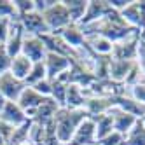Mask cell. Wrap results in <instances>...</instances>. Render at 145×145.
Listing matches in <instances>:
<instances>
[{
    "label": "cell",
    "instance_id": "obj_9",
    "mask_svg": "<svg viewBox=\"0 0 145 145\" xmlns=\"http://www.w3.org/2000/svg\"><path fill=\"white\" fill-rule=\"evenodd\" d=\"M18 19H19V23H21V26H23L26 35H37V37H40V35L51 33L47 25H46L44 16L40 14V12H37V11L30 12V14H26L23 18H18Z\"/></svg>",
    "mask_w": 145,
    "mask_h": 145
},
{
    "label": "cell",
    "instance_id": "obj_11",
    "mask_svg": "<svg viewBox=\"0 0 145 145\" xmlns=\"http://www.w3.org/2000/svg\"><path fill=\"white\" fill-rule=\"evenodd\" d=\"M110 11H112V9H110L107 0H89L86 14H84V18L80 19L79 26H88V25L96 23V21H100V19L105 18Z\"/></svg>",
    "mask_w": 145,
    "mask_h": 145
},
{
    "label": "cell",
    "instance_id": "obj_13",
    "mask_svg": "<svg viewBox=\"0 0 145 145\" xmlns=\"http://www.w3.org/2000/svg\"><path fill=\"white\" fill-rule=\"evenodd\" d=\"M135 63H137V61L114 59L110 56V61H108V79L112 82H116V84H122L124 86V82H126V79H128V75H129V72H131Z\"/></svg>",
    "mask_w": 145,
    "mask_h": 145
},
{
    "label": "cell",
    "instance_id": "obj_17",
    "mask_svg": "<svg viewBox=\"0 0 145 145\" xmlns=\"http://www.w3.org/2000/svg\"><path fill=\"white\" fill-rule=\"evenodd\" d=\"M0 121H4L7 124H11V126L18 128V126H21V124H25L28 121V117H26V114L19 108V105L16 101H7L4 110L0 112Z\"/></svg>",
    "mask_w": 145,
    "mask_h": 145
},
{
    "label": "cell",
    "instance_id": "obj_4",
    "mask_svg": "<svg viewBox=\"0 0 145 145\" xmlns=\"http://www.w3.org/2000/svg\"><path fill=\"white\" fill-rule=\"evenodd\" d=\"M25 82L16 79L11 72L0 75V93L4 95L7 101H18V98L21 96V93L25 91Z\"/></svg>",
    "mask_w": 145,
    "mask_h": 145
},
{
    "label": "cell",
    "instance_id": "obj_7",
    "mask_svg": "<svg viewBox=\"0 0 145 145\" xmlns=\"http://www.w3.org/2000/svg\"><path fill=\"white\" fill-rule=\"evenodd\" d=\"M138 33L126 39V40H121V42L114 44L112 58L114 59H122V61H137V56H138Z\"/></svg>",
    "mask_w": 145,
    "mask_h": 145
},
{
    "label": "cell",
    "instance_id": "obj_37",
    "mask_svg": "<svg viewBox=\"0 0 145 145\" xmlns=\"http://www.w3.org/2000/svg\"><path fill=\"white\" fill-rule=\"evenodd\" d=\"M122 145H124V143H122Z\"/></svg>",
    "mask_w": 145,
    "mask_h": 145
},
{
    "label": "cell",
    "instance_id": "obj_19",
    "mask_svg": "<svg viewBox=\"0 0 145 145\" xmlns=\"http://www.w3.org/2000/svg\"><path fill=\"white\" fill-rule=\"evenodd\" d=\"M84 103H86V93H84V89H80L75 84H68V88H67L65 108H70V110L84 108Z\"/></svg>",
    "mask_w": 145,
    "mask_h": 145
},
{
    "label": "cell",
    "instance_id": "obj_16",
    "mask_svg": "<svg viewBox=\"0 0 145 145\" xmlns=\"http://www.w3.org/2000/svg\"><path fill=\"white\" fill-rule=\"evenodd\" d=\"M110 114H112V119H114V131L121 133L122 137H126V135H128L135 126H137V122L140 121L138 117L131 116V114L122 112V110H119V108H116V107L110 110Z\"/></svg>",
    "mask_w": 145,
    "mask_h": 145
},
{
    "label": "cell",
    "instance_id": "obj_25",
    "mask_svg": "<svg viewBox=\"0 0 145 145\" xmlns=\"http://www.w3.org/2000/svg\"><path fill=\"white\" fill-rule=\"evenodd\" d=\"M12 5H14V11H16L18 18H23V16L35 11L33 0H12Z\"/></svg>",
    "mask_w": 145,
    "mask_h": 145
},
{
    "label": "cell",
    "instance_id": "obj_3",
    "mask_svg": "<svg viewBox=\"0 0 145 145\" xmlns=\"http://www.w3.org/2000/svg\"><path fill=\"white\" fill-rule=\"evenodd\" d=\"M72 61H75V59L67 58V56H61V54H54V53H47L46 58H44L47 79H49V80H54V79H58L59 75H63L65 72L70 70Z\"/></svg>",
    "mask_w": 145,
    "mask_h": 145
},
{
    "label": "cell",
    "instance_id": "obj_34",
    "mask_svg": "<svg viewBox=\"0 0 145 145\" xmlns=\"http://www.w3.org/2000/svg\"><path fill=\"white\" fill-rule=\"evenodd\" d=\"M7 105V100L4 98V95H2V93H0V112H2L4 110V107Z\"/></svg>",
    "mask_w": 145,
    "mask_h": 145
},
{
    "label": "cell",
    "instance_id": "obj_20",
    "mask_svg": "<svg viewBox=\"0 0 145 145\" xmlns=\"http://www.w3.org/2000/svg\"><path fill=\"white\" fill-rule=\"evenodd\" d=\"M88 2L89 0H63V5L67 7L70 21L74 25H79L80 19L84 18L86 9H88Z\"/></svg>",
    "mask_w": 145,
    "mask_h": 145
},
{
    "label": "cell",
    "instance_id": "obj_10",
    "mask_svg": "<svg viewBox=\"0 0 145 145\" xmlns=\"http://www.w3.org/2000/svg\"><path fill=\"white\" fill-rule=\"evenodd\" d=\"M46 100H47V98H44L42 95H39L35 89H32V88H25V91L21 93V96L18 98L16 103L19 105V108H21V110L26 114V117L32 119L33 114L37 112V108L42 105Z\"/></svg>",
    "mask_w": 145,
    "mask_h": 145
},
{
    "label": "cell",
    "instance_id": "obj_12",
    "mask_svg": "<svg viewBox=\"0 0 145 145\" xmlns=\"http://www.w3.org/2000/svg\"><path fill=\"white\" fill-rule=\"evenodd\" d=\"M68 145H96V124L95 119L88 117L84 122L77 128L74 138Z\"/></svg>",
    "mask_w": 145,
    "mask_h": 145
},
{
    "label": "cell",
    "instance_id": "obj_36",
    "mask_svg": "<svg viewBox=\"0 0 145 145\" xmlns=\"http://www.w3.org/2000/svg\"><path fill=\"white\" fill-rule=\"evenodd\" d=\"M140 122H142V124H143V128H145V116H143V117H142V119H140Z\"/></svg>",
    "mask_w": 145,
    "mask_h": 145
},
{
    "label": "cell",
    "instance_id": "obj_26",
    "mask_svg": "<svg viewBox=\"0 0 145 145\" xmlns=\"http://www.w3.org/2000/svg\"><path fill=\"white\" fill-rule=\"evenodd\" d=\"M137 63L142 70V74L145 75V28L140 30L138 33V56H137Z\"/></svg>",
    "mask_w": 145,
    "mask_h": 145
},
{
    "label": "cell",
    "instance_id": "obj_23",
    "mask_svg": "<svg viewBox=\"0 0 145 145\" xmlns=\"http://www.w3.org/2000/svg\"><path fill=\"white\" fill-rule=\"evenodd\" d=\"M44 79H47L46 65H44V61H39V63H33L32 70H30V74H28V77L25 79V86L26 88H32V86L37 84V82L44 80Z\"/></svg>",
    "mask_w": 145,
    "mask_h": 145
},
{
    "label": "cell",
    "instance_id": "obj_24",
    "mask_svg": "<svg viewBox=\"0 0 145 145\" xmlns=\"http://www.w3.org/2000/svg\"><path fill=\"white\" fill-rule=\"evenodd\" d=\"M124 145H145V128L140 121L137 122V126L124 137Z\"/></svg>",
    "mask_w": 145,
    "mask_h": 145
},
{
    "label": "cell",
    "instance_id": "obj_30",
    "mask_svg": "<svg viewBox=\"0 0 145 145\" xmlns=\"http://www.w3.org/2000/svg\"><path fill=\"white\" fill-rule=\"evenodd\" d=\"M14 18H2L0 19V44H5V40L11 32V23Z\"/></svg>",
    "mask_w": 145,
    "mask_h": 145
},
{
    "label": "cell",
    "instance_id": "obj_8",
    "mask_svg": "<svg viewBox=\"0 0 145 145\" xmlns=\"http://www.w3.org/2000/svg\"><path fill=\"white\" fill-rule=\"evenodd\" d=\"M56 35H59L61 40H63L70 49H74L75 53H80L82 49H86V37H84V32H82V28L79 25L72 23L67 28L56 32Z\"/></svg>",
    "mask_w": 145,
    "mask_h": 145
},
{
    "label": "cell",
    "instance_id": "obj_5",
    "mask_svg": "<svg viewBox=\"0 0 145 145\" xmlns=\"http://www.w3.org/2000/svg\"><path fill=\"white\" fill-rule=\"evenodd\" d=\"M21 54L26 56L32 63H39V61H44V58L47 54V49H46V46H44V42H42L40 37H37V35H25Z\"/></svg>",
    "mask_w": 145,
    "mask_h": 145
},
{
    "label": "cell",
    "instance_id": "obj_18",
    "mask_svg": "<svg viewBox=\"0 0 145 145\" xmlns=\"http://www.w3.org/2000/svg\"><path fill=\"white\" fill-rule=\"evenodd\" d=\"M32 67H33V63H32V61H30L26 56L18 54V56H14V58L11 59V67H9V72H11V74H12L16 79H19V80L25 82V79L28 77Z\"/></svg>",
    "mask_w": 145,
    "mask_h": 145
},
{
    "label": "cell",
    "instance_id": "obj_33",
    "mask_svg": "<svg viewBox=\"0 0 145 145\" xmlns=\"http://www.w3.org/2000/svg\"><path fill=\"white\" fill-rule=\"evenodd\" d=\"M14 126H11V124H7L4 121H0V135H2V138L5 140V145L9 143V140L12 138V135H14Z\"/></svg>",
    "mask_w": 145,
    "mask_h": 145
},
{
    "label": "cell",
    "instance_id": "obj_28",
    "mask_svg": "<svg viewBox=\"0 0 145 145\" xmlns=\"http://www.w3.org/2000/svg\"><path fill=\"white\" fill-rule=\"evenodd\" d=\"M122 143H124V137L117 131H112L105 138L98 140V145H122Z\"/></svg>",
    "mask_w": 145,
    "mask_h": 145
},
{
    "label": "cell",
    "instance_id": "obj_21",
    "mask_svg": "<svg viewBox=\"0 0 145 145\" xmlns=\"http://www.w3.org/2000/svg\"><path fill=\"white\" fill-rule=\"evenodd\" d=\"M95 124H96V143H98V140L105 138L107 135H110L114 131V119H112V114L110 112L95 117Z\"/></svg>",
    "mask_w": 145,
    "mask_h": 145
},
{
    "label": "cell",
    "instance_id": "obj_35",
    "mask_svg": "<svg viewBox=\"0 0 145 145\" xmlns=\"http://www.w3.org/2000/svg\"><path fill=\"white\" fill-rule=\"evenodd\" d=\"M0 145H5V140L2 138V135H0Z\"/></svg>",
    "mask_w": 145,
    "mask_h": 145
},
{
    "label": "cell",
    "instance_id": "obj_1",
    "mask_svg": "<svg viewBox=\"0 0 145 145\" xmlns=\"http://www.w3.org/2000/svg\"><path fill=\"white\" fill-rule=\"evenodd\" d=\"M88 112L84 108H59L54 116V129H56V138L59 143L68 145L70 140L74 138V135L77 131V128L82 122L88 119Z\"/></svg>",
    "mask_w": 145,
    "mask_h": 145
},
{
    "label": "cell",
    "instance_id": "obj_31",
    "mask_svg": "<svg viewBox=\"0 0 145 145\" xmlns=\"http://www.w3.org/2000/svg\"><path fill=\"white\" fill-rule=\"evenodd\" d=\"M11 56L7 54V51L4 47V44H0V75L9 72V67H11Z\"/></svg>",
    "mask_w": 145,
    "mask_h": 145
},
{
    "label": "cell",
    "instance_id": "obj_27",
    "mask_svg": "<svg viewBox=\"0 0 145 145\" xmlns=\"http://www.w3.org/2000/svg\"><path fill=\"white\" fill-rule=\"evenodd\" d=\"M129 96L133 100H137L138 103H142V105H145V80H140L138 84L129 88Z\"/></svg>",
    "mask_w": 145,
    "mask_h": 145
},
{
    "label": "cell",
    "instance_id": "obj_22",
    "mask_svg": "<svg viewBox=\"0 0 145 145\" xmlns=\"http://www.w3.org/2000/svg\"><path fill=\"white\" fill-rule=\"evenodd\" d=\"M67 88L68 84L63 80H51V100H54L58 105L63 108L67 101Z\"/></svg>",
    "mask_w": 145,
    "mask_h": 145
},
{
    "label": "cell",
    "instance_id": "obj_15",
    "mask_svg": "<svg viewBox=\"0 0 145 145\" xmlns=\"http://www.w3.org/2000/svg\"><path fill=\"white\" fill-rule=\"evenodd\" d=\"M114 107L126 112V114H131V116L142 119L145 116V105H142V103H138L137 100H133L129 95H126V93H121V95L114 96Z\"/></svg>",
    "mask_w": 145,
    "mask_h": 145
},
{
    "label": "cell",
    "instance_id": "obj_14",
    "mask_svg": "<svg viewBox=\"0 0 145 145\" xmlns=\"http://www.w3.org/2000/svg\"><path fill=\"white\" fill-rule=\"evenodd\" d=\"M114 108V100L105 96H88L84 103V110L88 112L89 117H98L103 114H108Z\"/></svg>",
    "mask_w": 145,
    "mask_h": 145
},
{
    "label": "cell",
    "instance_id": "obj_6",
    "mask_svg": "<svg viewBox=\"0 0 145 145\" xmlns=\"http://www.w3.org/2000/svg\"><path fill=\"white\" fill-rule=\"evenodd\" d=\"M25 30L21 26V23H19V19L14 18L12 19V23H11V32H9V37L5 40V51H7V54L14 58L18 54H21V49H23V40H25Z\"/></svg>",
    "mask_w": 145,
    "mask_h": 145
},
{
    "label": "cell",
    "instance_id": "obj_29",
    "mask_svg": "<svg viewBox=\"0 0 145 145\" xmlns=\"http://www.w3.org/2000/svg\"><path fill=\"white\" fill-rule=\"evenodd\" d=\"M2 18H18L12 0H0V19Z\"/></svg>",
    "mask_w": 145,
    "mask_h": 145
},
{
    "label": "cell",
    "instance_id": "obj_32",
    "mask_svg": "<svg viewBox=\"0 0 145 145\" xmlns=\"http://www.w3.org/2000/svg\"><path fill=\"white\" fill-rule=\"evenodd\" d=\"M32 89H35L39 95H42L44 98H51V80L49 79H44L37 82L35 86H32Z\"/></svg>",
    "mask_w": 145,
    "mask_h": 145
},
{
    "label": "cell",
    "instance_id": "obj_2",
    "mask_svg": "<svg viewBox=\"0 0 145 145\" xmlns=\"http://www.w3.org/2000/svg\"><path fill=\"white\" fill-rule=\"evenodd\" d=\"M42 16L46 19V25H47L51 33H56V32H59V30L67 28L68 25H72L68 11H67V7L63 5V0H56V2L51 5Z\"/></svg>",
    "mask_w": 145,
    "mask_h": 145
}]
</instances>
